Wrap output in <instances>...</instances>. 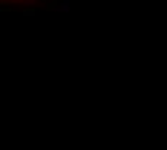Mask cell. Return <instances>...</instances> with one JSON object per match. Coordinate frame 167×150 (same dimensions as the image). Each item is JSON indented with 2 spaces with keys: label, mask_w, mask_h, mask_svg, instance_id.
<instances>
[{
  "label": "cell",
  "mask_w": 167,
  "mask_h": 150,
  "mask_svg": "<svg viewBox=\"0 0 167 150\" xmlns=\"http://www.w3.org/2000/svg\"><path fill=\"white\" fill-rule=\"evenodd\" d=\"M25 2H32V0H0L3 5H12V3H25Z\"/></svg>",
  "instance_id": "6da1fadb"
}]
</instances>
